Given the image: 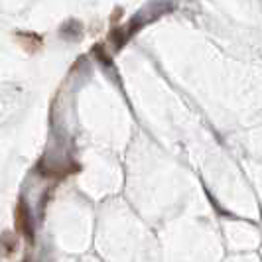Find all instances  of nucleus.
<instances>
[{"mask_svg":"<svg viewBox=\"0 0 262 262\" xmlns=\"http://www.w3.org/2000/svg\"><path fill=\"white\" fill-rule=\"evenodd\" d=\"M81 32H83V28L77 20H69L66 26L61 28V36L67 39H77L81 36Z\"/></svg>","mask_w":262,"mask_h":262,"instance_id":"f03ea898","label":"nucleus"},{"mask_svg":"<svg viewBox=\"0 0 262 262\" xmlns=\"http://www.w3.org/2000/svg\"><path fill=\"white\" fill-rule=\"evenodd\" d=\"M16 223H18V229H20V233L26 236L28 241H32V238H34L32 219H30V211H28L26 201H24V199L18 203V209H16Z\"/></svg>","mask_w":262,"mask_h":262,"instance_id":"f257e3e1","label":"nucleus"}]
</instances>
